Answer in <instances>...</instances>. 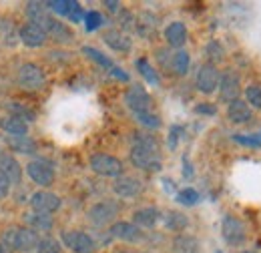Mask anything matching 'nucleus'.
Masks as SVG:
<instances>
[{
	"mask_svg": "<svg viewBox=\"0 0 261 253\" xmlns=\"http://www.w3.org/2000/svg\"><path fill=\"white\" fill-rule=\"evenodd\" d=\"M245 103L251 107V111H261V85L257 83H251L247 89H245Z\"/></svg>",
	"mask_w": 261,
	"mask_h": 253,
	"instance_id": "obj_33",
	"label": "nucleus"
},
{
	"mask_svg": "<svg viewBox=\"0 0 261 253\" xmlns=\"http://www.w3.org/2000/svg\"><path fill=\"white\" fill-rule=\"evenodd\" d=\"M111 237L115 239H121V241H127V243H137L143 239V231L130 221H117L111 225L109 229Z\"/></svg>",
	"mask_w": 261,
	"mask_h": 253,
	"instance_id": "obj_13",
	"label": "nucleus"
},
{
	"mask_svg": "<svg viewBox=\"0 0 261 253\" xmlns=\"http://www.w3.org/2000/svg\"><path fill=\"white\" fill-rule=\"evenodd\" d=\"M0 173L10 181V185H18L22 179V167L12 155H0Z\"/></svg>",
	"mask_w": 261,
	"mask_h": 253,
	"instance_id": "obj_18",
	"label": "nucleus"
},
{
	"mask_svg": "<svg viewBox=\"0 0 261 253\" xmlns=\"http://www.w3.org/2000/svg\"><path fill=\"white\" fill-rule=\"evenodd\" d=\"M40 237L31 227H16V239H14V251H33L36 249Z\"/></svg>",
	"mask_w": 261,
	"mask_h": 253,
	"instance_id": "obj_16",
	"label": "nucleus"
},
{
	"mask_svg": "<svg viewBox=\"0 0 261 253\" xmlns=\"http://www.w3.org/2000/svg\"><path fill=\"white\" fill-rule=\"evenodd\" d=\"M137 68H139V72H141V77L149 83V85H153V87H157L159 83H161V79H159V72L151 66V63L147 61V59H137Z\"/></svg>",
	"mask_w": 261,
	"mask_h": 253,
	"instance_id": "obj_31",
	"label": "nucleus"
},
{
	"mask_svg": "<svg viewBox=\"0 0 261 253\" xmlns=\"http://www.w3.org/2000/svg\"><path fill=\"white\" fill-rule=\"evenodd\" d=\"M121 27H123V29H135V18H133V14H130V12H125V10H123Z\"/></svg>",
	"mask_w": 261,
	"mask_h": 253,
	"instance_id": "obj_45",
	"label": "nucleus"
},
{
	"mask_svg": "<svg viewBox=\"0 0 261 253\" xmlns=\"http://www.w3.org/2000/svg\"><path fill=\"white\" fill-rule=\"evenodd\" d=\"M219 77L221 72L217 70V66L213 64H201L199 70H197V77H195V87L199 93L203 95H213L219 87Z\"/></svg>",
	"mask_w": 261,
	"mask_h": 253,
	"instance_id": "obj_8",
	"label": "nucleus"
},
{
	"mask_svg": "<svg viewBox=\"0 0 261 253\" xmlns=\"http://www.w3.org/2000/svg\"><path fill=\"white\" fill-rule=\"evenodd\" d=\"M163 223L169 231H183V229H187L189 219H187V215H183L179 211H167L163 215Z\"/></svg>",
	"mask_w": 261,
	"mask_h": 253,
	"instance_id": "obj_28",
	"label": "nucleus"
},
{
	"mask_svg": "<svg viewBox=\"0 0 261 253\" xmlns=\"http://www.w3.org/2000/svg\"><path fill=\"white\" fill-rule=\"evenodd\" d=\"M74 4H76L74 0H50V2H46V8L53 10V12H57V14L68 16L70 10L74 8Z\"/></svg>",
	"mask_w": 261,
	"mask_h": 253,
	"instance_id": "obj_35",
	"label": "nucleus"
},
{
	"mask_svg": "<svg viewBox=\"0 0 261 253\" xmlns=\"http://www.w3.org/2000/svg\"><path fill=\"white\" fill-rule=\"evenodd\" d=\"M221 237L225 239L227 245H243L247 241V227L235 215H225L221 221Z\"/></svg>",
	"mask_w": 261,
	"mask_h": 253,
	"instance_id": "obj_4",
	"label": "nucleus"
},
{
	"mask_svg": "<svg viewBox=\"0 0 261 253\" xmlns=\"http://www.w3.org/2000/svg\"><path fill=\"white\" fill-rule=\"evenodd\" d=\"M36 253H61V243L53 237H44V239L38 241Z\"/></svg>",
	"mask_w": 261,
	"mask_h": 253,
	"instance_id": "obj_39",
	"label": "nucleus"
},
{
	"mask_svg": "<svg viewBox=\"0 0 261 253\" xmlns=\"http://www.w3.org/2000/svg\"><path fill=\"white\" fill-rule=\"evenodd\" d=\"M159 217H161V211H159L157 207H143V209H137V211L133 213V223H135L139 229H141V227L151 229V227L157 225Z\"/></svg>",
	"mask_w": 261,
	"mask_h": 253,
	"instance_id": "obj_21",
	"label": "nucleus"
},
{
	"mask_svg": "<svg viewBox=\"0 0 261 253\" xmlns=\"http://www.w3.org/2000/svg\"><path fill=\"white\" fill-rule=\"evenodd\" d=\"M173 251L175 253H199L201 251V245H199V239L193 235H187V233H181L173 239Z\"/></svg>",
	"mask_w": 261,
	"mask_h": 253,
	"instance_id": "obj_24",
	"label": "nucleus"
},
{
	"mask_svg": "<svg viewBox=\"0 0 261 253\" xmlns=\"http://www.w3.org/2000/svg\"><path fill=\"white\" fill-rule=\"evenodd\" d=\"M89 165H91V171L93 173H97L100 177H121L123 175V161L117 157H113V155H107V153H97V155H93L91 161H89Z\"/></svg>",
	"mask_w": 261,
	"mask_h": 253,
	"instance_id": "obj_3",
	"label": "nucleus"
},
{
	"mask_svg": "<svg viewBox=\"0 0 261 253\" xmlns=\"http://www.w3.org/2000/svg\"><path fill=\"white\" fill-rule=\"evenodd\" d=\"M111 74L117 77V79H121V81H125V83L129 81V74L123 72V68H119V66H113V68H111Z\"/></svg>",
	"mask_w": 261,
	"mask_h": 253,
	"instance_id": "obj_46",
	"label": "nucleus"
},
{
	"mask_svg": "<svg viewBox=\"0 0 261 253\" xmlns=\"http://www.w3.org/2000/svg\"><path fill=\"white\" fill-rule=\"evenodd\" d=\"M113 191L121 199H133V197H137V195L143 193V181L137 179V177H130V175H121V177L115 179Z\"/></svg>",
	"mask_w": 261,
	"mask_h": 253,
	"instance_id": "obj_12",
	"label": "nucleus"
},
{
	"mask_svg": "<svg viewBox=\"0 0 261 253\" xmlns=\"http://www.w3.org/2000/svg\"><path fill=\"white\" fill-rule=\"evenodd\" d=\"M85 29L89 32L93 31H98L100 27H102V22H105V18H102V14L97 12V10H89V12H85Z\"/></svg>",
	"mask_w": 261,
	"mask_h": 253,
	"instance_id": "obj_37",
	"label": "nucleus"
},
{
	"mask_svg": "<svg viewBox=\"0 0 261 253\" xmlns=\"http://www.w3.org/2000/svg\"><path fill=\"white\" fill-rule=\"evenodd\" d=\"M63 205L61 197L57 193H50V191H36L33 197H31V207H33L34 213H55L59 211Z\"/></svg>",
	"mask_w": 261,
	"mask_h": 253,
	"instance_id": "obj_10",
	"label": "nucleus"
},
{
	"mask_svg": "<svg viewBox=\"0 0 261 253\" xmlns=\"http://www.w3.org/2000/svg\"><path fill=\"white\" fill-rule=\"evenodd\" d=\"M10 187H12V185H10V181L0 173V199H4V197L10 193Z\"/></svg>",
	"mask_w": 261,
	"mask_h": 253,
	"instance_id": "obj_44",
	"label": "nucleus"
},
{
	"mask_svg": "<svg viewBox=\"0 0 261 253\" xmlns=\"http://www.w3.org/2000/svg\"><path fill=\"white\" fill-rule=\"evenodd\" d=\"M83 55H87L91 61H95L97 64H100V66H105V68H113L115 64H113V61L109 59V57H105L100 50H97V48H93V46H83Z\"/></svg>",
	"mask_w": 261,
	"mask_h": 253,
	"instance_id": "obj_34",
	"label": "nucleus"
},
{
	"mask_svg": "<svg viewBox=\"0 0 261 253\" xmlns=\"http://www.w3.org/2000/svg\"><path fill=\"white\" fill-rule=\"evenodd\" d=\"M191 175H193V167L189 165V159L183 157V177H185V179H189Z\"/></svg>",
	"mask_w": 261,
	"mask_h": 253,
	"instance_id": "obj_47",
	"label": "nucleus"
},
{
	"mask_svg": "<svg viewBox=\"0 0 261 253\" xmlns=\"http://www.w3.org/2000/svg\"><path fill=\"white\" fill-rule=\"evenodd\" d=\"M105 6H107L111 12H117V10L121 8V2H117V0H107V2H105Z\"/></svg>",
	"mask_w": 261,
	"mask_h": 253,
	"instance_id": "obj_48",
	"label": "nucleus"
},
{
	"mask_svg": "<svg viewBox=\"0 0 261 253\" xmlns=\"http://www.w3.org/2000/svg\"><path fill=\"white\" fill-rule=\"evenodd\" d=\"M40 29L46 32V36H50V38L57 40V42H70V40L74 38L72 31L66 27L65 22H59V20H55L53 16H50Z\"/></svg>",
	"mask_w": 261,
	"mask_h": 253,
	"instance_id": "obj_17",
	"label": "nucleus"
},
{
	"mask_svg": "<svg viewBox=\"0 0 261 253\" xmlns=\"http://www.w3.org/2000/svg\"><path fill=\"white\" fill-rule=\"evenodd\" d=\"M61 241H63L65 247H68L72 253H95V249H97L95 239H93L89 233H85V231H76V229L63 231Z\"/></svg>",
	"mask_w": 261,
	"mask_h": 253,
	"instance_id": "obj_5",
	"label": "nucleus"
},
{
	"mask_svg": "<svg viewBox=\"0 0 261 253\" xmlns=\"http://www.w3.org/2000/svg\"><path fill=\"white\" fill-rule=\"evenodd\" d=\"M155 29H157V16L151 14V12H143V14L135 20V31L139 32L141 36H145V38L153 36Z\"/></svg>",
	"mask_w": 261,
	"mask_h": 253,
	"instance_id": "obj_27",
	"label": "nucleus"
},
{
	"mask_svg": "<svg viewBox=\"0 0 261 253\" xmlns=\"http://www.w3.org/2000/svg\"><path fill=\"white\" fill-rule=\"evenodd\" d=\"M27 16L31 18V22H33V24L42 27V24L50 18L48 8H46V2H36V0L27 2Z\"/></svg>",
	"mask_w": 261,
	"mask_h": 253,
	"instance_id": "obj_22",
	"label": "nucleus"
},
{
	"mask_svg": "<svg viewBox=\"0 0 261 253\" xmlns=\"http://www.w3.org/2000/svg\"><path fill=\"white\" fill-rule=\"evenodd\" d=\"M68 18H70L72 22H81V20H85V12H83V6H81L79 2H76V4H74V8L70 10Z\"/></svg>",
	"mask_w": 261,
	"mask_h": 253,
	"instance_id": "obj_43",
	"label": "nucleus"
},
{
	"mask_svg": "<svg viewBox=\"0 0 261 253\" xmlns=\"http://www.w3.org/2000/svg\"><path fill=\"white\" fill-rule=\"evenodd\" d=\"M0 253H4V251H2V247H0Z\"/></svg>",
	"mask_w": 261,
	"mask_h": 253,
	"instance_id": "obj_51",
	"label": "nucleus"
},
{
	"mask_svg": "<svg viewBox=\"0 0 261 253\" xmlns=\"http://www.w3.org/2000/svg\"><path fill=\"white\" fill-rule=\"evenodd\" d=\"M18 85L24 91H40L46 85V72L36 63H24L18 68Z\"/></svg>",
	"mask_w": 261,
	"mask_h": 253,
	"instance_id": "obj_2",
	"label": "nucleus"
},
{
	"mask_svg": "<svg viewBox=\"0 0 261 253\" xmlns=\"http://www.w3.org/2000/svg\"><path fill=\"white\" fill-rule=\"evenodd\" d=\"M135 119H137L139 125L147 127V129H159V127H161L159 115H155L153 111H149V113H139V115H135Z\"/></svg>",
	"mask_w": 261,
	"mask_h": 253,
	"instance_id": "obj_38",
	"label": "nucleus"
},
{
	"mask_svg": "<svg viewBox=\"0 0 261 253\" xmlns=\"http://www.w3.org/2000/svg\"><path fill=\"white\" fill-rule=\"evenodd\" d=\"M181 131H183L181 127H171V131H169V149H171V151H175V149H177L179 133H181Z\"/></svg>",
	"mask_w": 261,
	"mask_h": 253,
	"instance_id": "obj_42",
	"label": "nucleus"
},
{
	"mask_svg": "<svg viewBox=\"0 0 261 253\" xmlns=\"http://www.w3.org/2000/svg\"><path fill=\"white\" fill-rule=\"evenodd\" d=\"M233 141L247 147H261V137H255V135H233Z\"/></svg>",
	"mask_w": 261,
	"mask_h": 253,
	"instance_id": "obj_40",
	"label": "nucleus"
},
{
	"mask_svg": "<svg viewBox=\"0 0 261 253\" xmlns=\"http://www.w3.org/2000/svg\"><path fill=\"white\" fill-rule=\"evenodd\" d=\"M239 253H257V251H239Z\"/></svg>",
	"mask_w": 261,
	"mask_h": 253,
	"instance_id": "obj_50",
	"label": "nucleus"
},
{
	"mask_svg": "<svg viewBox=\"0 0 261 253\" xmlns=\"http://www.w3.org/2000/svg\"><path fill=\"white\" fill-rule=\"evenodd\" d=\"M199 193L195 189H191V187H185V189H181L177 193V201L181 203V205H185V207H193L199 203Z\"/></svg>",
	"mask_w": 261,
	"mask_h": 253,
	"instance_id": "obj_36",
	"label": "nucleus"
},
{
	"mask_svg": "<svg viewBox=\"0 0 261 253\" xmlns=\"http://www.w3.org/2000/svg\"><path fill=\"white\" fill-rule=\"evenodd\" d=\"M163 185H165V189L171 191V193L175 191V187H173V181H171V179H163Z\"/></svg>",
	"mask_w": 261,
	"mask_h": 253,
	"instance_id": "obj_49",
	"label": "nucleus"
},
{
	"mask_svg": "<svg viewBox=\"0 0 261 253\" xmlns=\"http://www.w3.org/2000/svg\"><path fill=\"white\" fill-rule=\"evenodd\" d=\"M0 129L4 133H8V137H24L29 133V123H24L22 119H16V117L8 115V117H4L0 121Z\"/></svg>",
	"mask_w": 261,
	"mask_h": 253,
	"instance_id": "obj_23",
	"label": "nucleus"
},
{
	"mask_svg": "<svg viewBox=\"0 0 261 253\" xmlns=\"http://www.w3.org/2000/svg\"><path fill=\"white\" fill-rule=\"evenodd\" d=\"M187 36H189L187 27H185L183 22H179V20L171 22V24L165 29V40H167V44L173 46V48H181V46L187 42Z\"/></svg>",
	"mask_w": 261,
	"mask_h": 253,
	"instance_id": "obj_19",
	"label": "nucleus"
},
{
	"mask_svg": "<svg viewBox=\"0 0 261 253\" xmlns=\"http://www.w3.org/2000/svg\"><path fill=\"white\" fill-rule=\"evenodd\" d=\"M6 143H8V147L12 149V151H16V153H22V155H33L34 151H36V143H34L31 137H8L6 135Z\"/></svg>",
	"mask_w": 261,
	"mask_h": 253,
	"instance_id": "obj_25",
	"label": "nucleus"
},
{
	"mask_svg": "<svg viewBox=\"0 0 261 253\" xmlns=\"http://www.w3.org/2000/svg\"><path fill=\"white\" fill-rule=\"evenodd\" d=\"M102 40L109 48H113L117 53H129L133 48V40L121 31H107L102 34Z\"/></svg>",
	"mask_w": 261,
	"mask_h": 253,
	"instance_id": "obj_20",
	"label": "nucleus"
},
{
	"mask_svg": "<svg viewBox=\"0 0 261 253\" xmlns=\"http://www.w3.org/2000/svg\"><path fill=\"white\" fill-rule=\"evenodd\" d=\"M251 117H253V111L245 100L235 98L233 103L227 105V119L233 125H245L251 121Z\"/></svg>",
	"mask_w": 261,
	"mask_h": 253,
	"instance_id": "obj_14",
	"label": "nucleus"
},
{
	"mask_svg": "<svg viewBox=\"0 0 261 253\" xmlns=\"http://www.w3.org/2000/svg\"><path fill=\"white\" fill-rule=\"evenodd\" d=\"M130 163L141 171H159L161 155H159V141L147 133H135L133 147L129 153Z\"/></svg>",
	"mask_w": 261,
	"mask_h": 253,
	"instance_id": "obj_1",
	"label": "nucleus"
},
{
	"mask_svg": "<svg viewBox=\"0 0 261 253\" xmlns=\"http://www.w3.org/2000/svg\"><path fill=\"white\" fill-rule=\"evenodd\" d=\"M205 57H207L209 64L217 66V64L225 59V50H223V46H221L217 40H211V42H207V46H205Z\"/></svg>",
	"mask_w": 261,
	"mask_h": 253,
	"instance_id": "obj_32",
	"label": "nucleus"
},
{
	"mask_svg": "<svg viewBox=\"0 0 261 253\" xmlns=\"http://www.w3.org/2000/svg\"><path fill=\"white\" fill-rule=\"evenodd\" d=\"M27 173L36 185L40 187H50L55 183V167L46 159H33L27 165Z\"/></svg>",
	"mask_w": 261,
	"mask_h": 253,
	"instance_id": "obj_7",
	"label": "nucleus"
},
{
	"mask_svg": "<svg viewBox=\"0 0 261 253\" xmlns=\"http://www.w3.org/2000/svg\"><path fill=\"white\" fill-rule=\"evenodd\" d=\"M219 100L221 103H233L235 98H239V93H241V77L233 70V68H227L221 72L219 77Z\"/></svg>",
	"mask_w": 261,
	"mask_h": 253,
	"instance_id": "obj_6",
	"label": "nucleus"
},
{
	"mask_svg": "<svg viewBox=\"0 0 261 253\" xmlns=\"http://www.w3.org/2000/svg\"><path fill=\"white\" fill-rule=\"evenodd\" d=\"M195 113L197 115H209V117H213V115H217V107L211 105V103H201V105L195 107Z\"/></svg>",
	"mask_w": 261,
	"mask_h": 253,
	"instance_id": "obj_41",
	"label": "nucleus"
},
{
	"mask_svg": "<svg viewBox=\"0 0 261 253\" xmlns=\"http://www.w3.org/2000/svg\"><path fill=\"white\" fill-rule=\"evenodd\" d=\"M0 155H2V153H0Z\"/></svg>",
	"mask_w": 261,
	"mask_h": 253,
	"instance_id": "obj_52",
	"label": "nucleus"
},
{
	"mask_svg": "<svg viewBox=\"0 0 261 253\" xmlns=\"http://www.w3.org/2000/svg\"><path fill=\"white\" fill-rule=\"evenodd\" d=\"M117 211H119V207H117L115 203H111V201H100V203H95V205L89 209L87 217H89V221L93 223V225L102 227V225H109V223L115 219Z\"/></svg>",
	"mask_w": 261,
	"mask_h": 253,
	"instance_id": "obj_11",
	"label": "nucleus"
},
{
	"mask_svg": "<svg viewBox=\"0 0 261 253\" xmlns=\"http://www.w3.org/2000/svg\"><path fill=\"white\" fill-rule=\"evenodd\" d=\"M151 95L145 91V87L141 85H133L129 91L125 93V105L133 111V115L139 113H149L151 111Z\"/></svg>",
	"mask_w": 261,
	"mask_h": 253,
	"instance_id": "obj_9",
	"label": "nucleus"
},
{
	"mask_svg": "<svg viewBox=\"0 0 261 253\" xmlns=\"http://www.w3.org/2000/svg\"><path fill=\"white\" fill-rule=\"evenodd\" d=\"M189 66H191V57L187 50H177L173 57H171V68L175 70V74L179 77H185L189 72Z\"/></svg>",
	"mask_w": 261,
	"mask_h": 253,
	"instance_id": "obj_29",
	"label": "nucleus"
},
{
	"mask_svg": "<svg viewBox=\"0 0 261 253\" xmlns=\"http://www.w3.org/2000/svg\"><path fill=\"white\" fill-rule=\"evenodd\" d=\"M24 223L33 229V231H50L53 229V217L50 215H46V213H27V217H24Z\"/></svg>",
	"mask_w": 261,
	"mask_h": 253,
	"instance_id": "obj_26",
	"label": "nucleus"
},
{
	"mask_svg": "<svg viewBox=\"0 0 261 253\" xmlns=\"http://www.w3.org/2000/svg\"><path fill=\"white\" fill-rule=\"evenodd\" d=\"M18 36H20V40L27 44V46H31V48H38V46H42L44 42H46V32L42 31L40 27H36L33 22H27L20 31H18Z\"/></svg>",
	"mask_w": 261,
	"mask_h": 253,
	"instance_id": "obj_15",
	"label": "nucleus"
},
{
	"mask_svg": "<svg viewBox=\"0 0 261 253\" xmlns=\"http://www.w3.org/2000/svg\"><path fill=\"white\" fill-rule=\"evenodd\" d=\"M6 109H8V113H10L12 117L22 119L24 123H33L34 119H36V113H34L33 109H29L27 105H22V103L12 100V103H8V105H6Z\"/></svg>",
	"mask_w": 261,
	"mask_h": 253,
	"instance_id": "obj_30",
	"label": "nucleus"
}]
</instances>
